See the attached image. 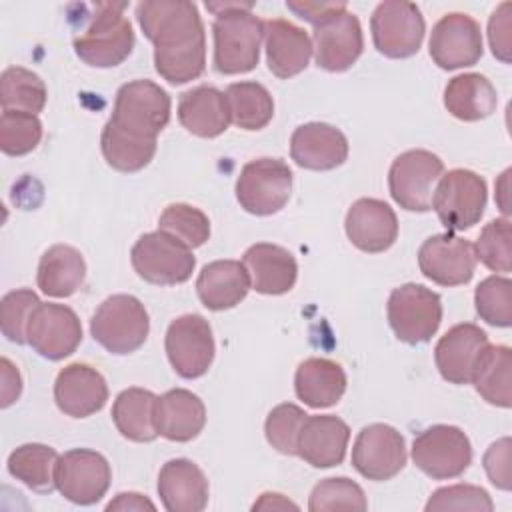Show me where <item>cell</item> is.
I'll return each instance as SVG.
<instances>
[{
    "label": "cell",
    "mask_w": 512,
    "mask_h": 512,
    "mask_svg": "<svg viewBox=\"0 0 512 512\" xmlns=\"http://www.w3.org/2000/svg\"><path fill=\"white\" fill-rule=\"evenodd\" d=\"M230 122L242 130H262L274 116V100L258 82H234L224 92Z\"/></svg>",
    "instance_id": "38"
},
{
    "label": "cell",
    "mask_w": 512,
    "mask_h": 512,
    "mask_svg": "<svg viewBox=\"0 0 512 512\" xmlns=\"http://www.w3.org/2000/svg\"><path fill=\"white\" fill-rule=\"evenodd\" d=\"M286 508L298 510V506L294 502H290L288 498H284L282 494H276V492H264L260 496V500L254 502V506H252V510H286Z\"/></svg>",
    "instance_id": "52"
},
{
    "label": "cell",
    "mask_w": 512,
    "mask_h": 512,
    "mask_svg": "<svg viewBox=\"0 0 512 512\" xmlns=\"http://www.w3.org/2000/svg\"><path fill=\"white\" fill-rule=\"evenodd\" d=\"M130 262L142 280L158 286L186 282L196 266L192 248L162 230L140 236L132 246Z\"/></svg>",
    "instance_id": "7"
},
{
    "label": "cell",
    "mask_w": 512,
    "mask_h": 512,
    "mask_svg": "<svg viewBox=\"0 0 512 512\" xmlns=\"http://www.w3.org/2000/svg\"><path fill=\"white\" fill-rule=\"evenodd\" d=\"M412 460L434 480L456 478L472 462V444L458 426L434 424L414 438Z\"/></svg>",
    "instance_id": "11"
},
{
    "label": "cell",
    "mask_w": 512,
    "mask_h": 512,
    "mask_svg": "<svg viewBox=\"0 0 512 512\" xmlns=\"http://www.w3.org/2000/svg\"><path fill=\"white\" fill-rule=\"evenodd\" d=\"M136 20L154 44V68L170 84H186L206 68V32L196 4L186 0H144Z\"/></svg>",
    "instance_id": "1"
},
{
    "label": "cell",
    "mask_w": 512,
    "mask_h": 512,
    "mask_svg": "<svg viewBox=\"0 0 512 512\" xmlns=\"http://www.w3.org/2000/svg\"><path fill=\"white\" fill-rule=\"evenodd\" d=\"M312 52L320 68L328 72L348 70L364 50L362 26L344 2H332L314 24Z\"/></svg>",
    "instance_id": "5"
},
{
    "label": "cell",
    "mask_w": 512,
    "mask_h": 512,
    "mask_svg": "<svg viewBox=\"0 0 512 512\" xmlns=\"http://www.w3.org/2000/svg\"><path fill=\"white\" fill-rule=\"evenodd\" d=\"M150 318L132 294L108 296L92 314L90 334L110 354H132L148 338Z\"/></svg>",
    "instance_id": "4"
},
{
    "label": "cell",
    "mask_w": 512,
    "mask_h": 512,
    "mask_svg": "<svg viewBox=\"0 0 512 512\" xmlns=\"http://www.w3.org/2000/svg\"><path fill=\"white\" fill-rule=\"evenodd\" d=\"M42 140V122L36 114L22 110H2L0 148L8 156H24Z\"/></svg>",
    "instance_id": "41"
},
{
    "label": "cell",
    "mask_w": 512,
    "mask_h": 512,
    "mask_svg": "<svg viewBox=\"0 0 512 512\" xmlns=\"http://www.w3.org/2000/svg\"><path fill=\"white\" fill-rule=\"evenodd\" d=\"M40 304V298L30 288L8 292L0 302V328L2 334L14 344H26V326Z\"/></svg>",
    "instance_id": "46"
},
{
    "label": "cell",
    "mask_w": 512,
    "mask_h": 512,
    "mask_svg": "<svg viewBox=\"0 0 512 512\" xmlns=\"http://www.w3.org/2000/svg\"><path fill=\"white\" fill-rule=\"evenodd\" d=\"M170 96L152 80H132L118 88L110 120L140 134L156 136L170 122Z\"/></svg>",
    "instance_id": "13"
},
{
    "label": "cell",
    "mask_w": 512,
    "mask_h": 512,
    "mask_svg": "<svg viewBox=\"0 0 512 512\" xmlns=\"http://www.w3.org/2000/svg\"><path fill=\"white\" fill-rule=\"evenodd\" d=\"M86 278V262L74 246L54 244L50 246L38 262L36 284L52 298L72 296Z\"/></svg>",
    "instance_id": "32"
},
{
    "label": "cell",
    "mask_w": 512,
    "mask_h": 512,
    "mask_svg": "<svg viewBox=\"0 0 512 512\" xmlns=\"http://www.w3.org/2000/svg\"><path fill=\"white\" fill-rule=\"evenodd\" d=\"M368 502L360 484L350 478H324L320 480L312 492L308 510L312 512H328V510H366Z\"/></svg>",
    "instance_id": "43"
},
{
    "label": "cell",
    "mask_w": 512,
    "mask_h": 512,
    "mask_svg": "<svg viewBox=\"0 0 512 512\" xmlns=\"http://www.w3.org/2000/svg\"><path fill=\"white\" fill-rule=\"evenodd\" d=\"M44 80L22 66H10L0 76V104L2 110H22L36 114L46 106Z\"/></svg>",
    "instance_id": "39"
},
{
    "label": "cell",
    "mask_w": 512,
    "mask_h": 512,
    "mask_svg": "<svg viewBox=\"0 0 512 512\" xmlns=\"http://www.w3.org/2000/svg\"><path fill=\"white\" fill-rule=\"evenodd\" d=\"M82 342V324L76 312L64 304L40 302L26 326V344L42 358L62 360Z\"/></svg>",
    "instance_id": "17"
},
{
    "label": "cell",
    "mask_w": 512,
    "mask_h": 512,
    "mask_svg": "<svg viewBox=\"0 0 512 512\" xmlns=\"http://www.w3.org/2000/svg\"><path fill=\"white\" fill-rule=\"evenodd\" d=\"M242 264L248 270L252 288L260 294H286L294 288L298 278L296 258L278 244H252L242 256Z\"/></svg>",
    "instance_id": "27"
},
{
    "label": "cell",
    "mask_w": 512,
    "mask_h": 512,
    "mask_svg": "<svg viewBox=\"0 0 512 512\" xmlns=\"http://www.w3.org/2000/svg\"><path fill=\"white\" fill-rule=\"evenodd\" d=\"M252 288L248 270L238 260H214L206 264L196 278L200 302L214 312L234 308Z\"/></svg>",
    "instance_id": "29"
},
{
    "label": "cell",
    "mask_w": 512,
    "mask_h": 512,
    "mask_svg": "<svg viewBox=\"0 0 512 512\" xmlns=\"http://www.w3.org/2000/svg\"><path fill=\"white\" fill-rule=\"evenodd\" d=\"M370 30L380 54L388 58H408L420 50L426 24L414 2L386 0L374 8Z\"/></svg>",
    "instance_id": "12"
},
{
    "label": "cell",
    "mask_w": 512,
    "mask_h": 512,
    "mask_svg": "<svg viewBox=\"0 0 512 512\" xmlns=\"http://www.w3.org/2000/svg\"><path fill=\"white\" fill-rule=\"evenodd\" d=\"M158 230L168 232L194 250L210 238V220L200 208L176 202L162 210L158 218Z\"/></svg>",
    "instance_id": "40"
},
{
    "label": "cell",
    "mask_w": 512,
    "mask_h": 512,
    "mask_svg": "<svg viewBox=\"0 0 512 512\" xmlns=\"http://www.w3.org/2000/svg\"><path fill=\"white\" fill-rule=\"evenodd\" d=\"M350 440L348 424L332 414L308 416L298 436V456L314 468L342 464Z\"/></svg>",
    "instance_id": "26"
},
{
    "label": "cell",
    "mask_w": 512,
    "mask_h": 512,
    "mask_svg": "<svg viewBox=\"0 0 512 512\" xmlns=\"http://www.w3.org/2000/svg\"><path fill=\"white\" fill-rule=\"evenodd\" d=\"M156 430L172 442L194 440L206 424L204 402L186 388H172L156 398Z\"/></svg>",
    "instance_id": "28"
},
{
    "label": "cell",
    "mask_w": 512,
    "mask_h": 512,
    "mask_svg": "<svg viewBox=\"0 0 512 512\" xmlns=\"http://www.w3.org/2000/svg\"><path fill=\"white\" fill-rule=\"evenodd\" d=\"M418 266L434 284H468L476 270L474 246L452 232L434 234L422 242L418 250Z\"/></svg>",
    "instance_id": "19"
},
{
    "label": "cell",
    "mask_w": 512,
    "mask_h": 512,
    "mask_svg": "<svg viewBox=\"0 0 512 512\" xmlns=\"http://www.w3.org/2000/svg\"><path fill=\"white\" fill-rule=\"evenodd\" d=\"M442 510H474V512H492L494 504L490 494L474 484H454L438 488L426 502V512Z\"/></svg>",
    "instance_id": "47"
},
{
    "label": "cell",
    "mask_w": 512,
    "mask_h": 512,
    "mask_svg": "<svg viewBox=\"0 0 512 512\" xmlns=\"http://www.w3.org/2000/svg\"><path fill=\"white\" fill-rule=\"evenodd\" d=\"M292 194V170L280 158H256L242 166L236 180L238 204L254 216L280 212Z\"/></svg>",
    "instance_id": "9"
},
{
    "label": "cell",
    "mask_w": 512,
    "mask_h": 512,
    "mask_svg": "<svg viewBox=\"0 0 512 512\" xmlns=\"http://www.w3.org/2000/svg\"><path fill=\"white\" fill-rule=\"evenodd\" d=\"M0 378H2V386H0V406L8 408L10 404H14L22 392V378L18 368L8 360L2 358L0 360Z\"/></svg>",
    "instance_id": "50"
},
{
    "label": "cell",
    "mask_w": 512,
    "mask_h": 512,
    "mask_svg": "<svg viewBox=\"0 0 512 512\" xmlns=\"http://www.w3.org/2000/svg\"><path fill=\"white\" fill-rule=\"evenodd\" d=\"M510 10L512 4L510 2H502L490 16L488 20V42L492 48V54L502 60L504 64L510 62V52H512V44H510Z\"/></svg>",
    "instance_id": "49"
},
{
    "label": "cell",
    "mask_w": 512,
    "mask_h": 512,
    "mask_svg": "<svg viewBox=\"0 0 512 512\" xmlns=\"http://www.w3.org/2000/svg\"><path fill=\"white\" fill-rule=\"evenodd\" d=\"M488 344V334L480 326L472 322L452 326L434 348L440 376L450 384H470L478 356Z\"/></svg>",
    "instance_id": "22"
},
{
    "label": "cell",
    "mask_w": 512,
    "mask_h": 512,
    "mask_svg": "<svg viewBox=\"0 0 512 512\" xmlns=\"http://www.w3.org/2000/svg\"><path fill=\"white\" fill-rule=\"evenodd\" d=\"M178 120L194 136L216 138L228 130L230 112L224 92L214 86H196L178 100Z\"/></svg>",
    "instance_id": "30"
},
{
    "label": "cell",
    "mask_w": 512,
    "mask_h": 512,
    "mask_svg": "<svg viewBox=\"0 0 512 512\" xmlns=\"http://www.w3.org/2000/svg\"><path fill=\"white\" fill-rule=\"evenodd\" d=\"M488 200L486 182L480 174L454 168L440 176L432 208L448 232H462L480 222Z\"/></svg>",
    "instance_id": "6"
},
{
    "label": "cell",
    "mask_w": 512,
    "mask_h": 512,
    "mask_svg": "<svg viewBox=\"0 0 512 512\" xmlns=\"http://www.w3.org/2000/svg\"><path fill=\"white\" fill-rule=\"evenodd\" d=\"M158 496L168 512H200L208 504V480L196 462L174 458L160 468Z\"/></svg>",
    "instance_id": "25"
},
{
    "label": "cell",
    "mask_w": 512,
    "mask_h": 512,
    "mask_svg": "<svg viewBox=\"0 0 512 512\" xmlns=\"http://www.w3.org/2000/svg\"><path fill=\"white\" fill-rule=\"evenodd\" d=\"M390 328L406 344L428 342L442 322L440 296L422 284H402L388 296L386 306Z\"/></svg>",
    "instance_id": "8"
},
{
    "label": "cell",
    "mask_w": 512,
    "mask_h": 512,
    "mask_svg": "<svg viewBox=\"0 0 512 512\" xmlns=\"http://www.w3.org/2000/svg\"><path fill=\"white\" fill-rule=\"evenodd\" d=\"M166 356L174 372L186 380L200 378L214 360V336L206 318L184 314L170 322L164 340Z\"/></svg>",
    "instance_id": "14"
},
{
    "label": "cell",
    "mask_w": 512,
    "mask_h": 512,
    "mask_svg": "<svg viewBox=\"0 0 512 512\" xmlns=\"http://www.w3.org/2000/svg\"><path fill=\"white\" fill-rule=\"evenodd\" d=\"M156 136L140 134L110 120L102 128L100 148L108 166L118 172H138L150 164L156 154Z\"/></svg>",
    "instance_id": "34"
},
{
    "label": "cell",
    "mask_w": 512,
    "mask_h": 512,
    "mask_svg": "<svg viewBox=\"0 0 512 512\" xmlns=\"http://www.w3.org/2000/svg\"><path fill=\"white\" fill-rule=\"evenodd\" d=\"M430 58L442 70L474 66L482 58L480 24L462 12L444 14L430 34Z\"/></svg>",
    "instance_id": "18"
},
{
    "label": "cell",
    "mask_w": 512,
    "mask_h": 512,
    "mask_svg": "<svg viewBox=\"0 0 512 512\" xmlns=\"http://www.w3.org/2000/svg\"><path fill=\"white\" fill-rule=\"evenodd\" d=\"M106 510L108 512H112V510H122V512L136 510V512H140V510H156V506L138 492H120V494H116L114 500H110L106 504Z\"/></svg>",
    "instance_id": "51"
},
{
    "label": "cell",
    "mask_w": 512,
    "mask_h": 512,
    "mask_svg": "<svg viewBox=\"0 0 512 512\" xmlns=\"http://www.w3.org/2000/svg\"><path fill=\"white\" fill-rule=\"evenodd\" d=\"M308 414L292 404L284 402L270 410L264 422V434L268 444L286 456H298V436Z\"/></svg>",
    "instance_id": "44"
},
{
    "label": "cell",
    "mask_w": 512,
    "mask_h": 512,
    "mask_svg": "<svg viewBox=\"0 0 512 512\" xmlns=\"http://www.w3.org/2000/svg\"><path fill=\"white\" fill-rule=\"evenodd\" d=\"M264 46L268 70L278 78L300 74L312 58L308 32L284 18L264 20Z\"/></svg>",
    "instance_id": "24"
},
{
    "label": "cell",
    "mask_w": 512,
    "mask_h": 512,
    "mask_svg": "<svg viewBox=\"0 0 512 512\" xmlns=\"http://www.w3.org/2000/svg\"><path fill=\"white\" fill-rule=\"evenodd\" d=\"M344 228L348 240L368 254L388 250L398 238V218L394 210L378 198L356 200L346 212Z\"/></svg>",
    "instance_id": "21"
},
{
    "label": "cell",
    "mask_w": 512,
    "mask_h": 512,
    "mask_svg": "<svg viewBox=\"0 0 512 512\" xmlns=\"http://www.w3.org/2000/svg\"><path fill=\"white\" fill-rule=\"evenodd\" d=\"M112 480L108 460L90 448H74L60 456L56 466L58 492L80 506L102 500Z\"/></svg>",
    "instance_id": "16"
},
{
    "label": "cell",
    "mask_w": 512,
    "mask_h": 512,
    "mask_svg": "<svg viewBox=\"0 0 512 512\" xmlns=\"http://www.w3.org/2000/svg\"><path fill=\"white\" fill-rule=\"evenodd\" d=\"M474 304L478 316L498 328L512 324V282L506 276L484 278L474 292Z\"/></svg>",
    "instance_id": "42"
},
{
    "label": "cell",
    "mask_w": 512,
    "mask_h": 512,
    "mask_svg": "<svg viewBox=\"0 0 512 512\" xmlns=\"http://www.w3.org/2000/svg\"><path fill=\"white\" fill-rule=\"evenodd\" d=\"M58 452L46 444H22L8 456V472L34 492H52L56 488Z\"/></svg>",
    "instance_id": "37"
},
{
    "label": "cell",
    "mask_w": 512,
    "mask_h": 512,
    "mask_svg": "<svg viewBox=\"0 0 512 512\" xmlns=\"http://www.w3.org/2000/svg\"><path fill=\"white\" fill-rule=\"evenodd\" d=\"M206 8L216 14L212 24L214 68L226 76L254 70L264 40V22L252 14V4L206 2Z\"/></svg>",
    "instance_id": "2"
},
{
    "label": "cell",
    "mask_w": 512,
    "mask_h": 512,
    "mask_svg": "<svg viewBox=\"0 0 512 512\" xmlns=\"http://www.w3.org/2000/svg\"><path fill=\"white\" fill-rule=\"evenodd\" d=\"M476 392L492 406H512V352L508 346L488 344L472 372L470 380Z\"/></svg>",
    "instance_id": "35"
},
{
    "label": "cell",
    "mask_w": 512,
    "mask_h": 512,
    "mask_svg": "<svg viewBox=\"0 0 512 512\" xmlns=\"http://www.w3.org/2000/svg\"><path fill=\"white\" fill-rule=\"evenodd\" d=\"M108 386L104 376L82 362L64 366L54 382V402L60 412L72 418H88L104 408Z\"/></svg>",
    "instance_id": "20"
},
{
    "label": "cell",
    "mask_w": 512,
    "mask_h": 512,
    "mask_svg": "<svg viewBox=\"0 0 512 512\" xmlns=\"http://www.w3.org/2000/svg\"><path fill=\"white\" fill-rule=\"evenodd\" d=\"M444 172V162L430 150H406L394 158L388 172V188L394 202L410 212L432 208L434 188Z\"/></svg>",
    "instance_id": "10"
},
{
    "label": "cell",
    "mask_w": 512,
    "mask_h": 512,
    "mask_svg": "<svg viewBox=\"0 0 512 512\" xmlns=\"http://www.w3.org/2000/svg\"><path fill=\"white\" fill-rule=\"evenodd\" d=\"M126 4L100 2L82 34L74 36L76 56L94 68H112L122 64L134 48V30L124 16Z\"/></svg>",
    "instance_id": "3"
},
{
    "label": "cell",
    "mask_w": 512,
    "mask_h": 512,
    "mask_svg": "<svg viewBox=\"0 0 512 512\" xmlns=\"http://www.w3.org/2000/svg\"><path fill=\"white\" fill-rule=\"evenodd\" d=\"M296 396L310 408H328L340 402L346 392L342 366L328 358H306L294 374Z\"/></svg>",
    "instance_id": "31"
},
{
    "label": "cell",
    "mask_w": 512,
    "mask_h": 512,
    "mask_svg": "<svg viewBox=\"0 0 512 512\" xmlns=\"http://www.w3.org/2000/svg\"><path fill=\"white\" fill-rule=\"evenodd\" d=\"M156 394L146 388H126L112 404V420L118 432L132 442H152L156 430Z\"/></svg>",
    "instance_id": "36"
},
{
    "label": "cell",
    "mask_w": 512,
    "mask_h": 512,
    "mask_svg": "<svg viewBox=\"0 0 512 512\" xmlns=\"http://www.w3.org/2000/svg\"><path fill=\"white\" fill-rule=\"evenodd\" d=\"M404 436L390 424L364 426L352 446V466L368 480L384 482L394 478L406 466Z\"/></svg>",
    "instance_id": "15"
},
{
    "label": "cell",
    "mask_w": 512,
    "mask_h": 512,
    "mask_svg": "<svg viewBox=\"0 0 512 512\" xmlns=\"http://www.w3.org/2000/svg\"><path fill=\"white\" fill-rule=\"evenodd\" d=\"M498 104L492 82L476 72L454 76L444 88L446 110L462 122H478L488 118Z\"/></svg>",
    "instance_id": "33"
},
{
    "label": "cell",
    "mask_w": 512,
    "mask_h": 512,
    "mask_svg": "<svg viewBox=\"0 0 512 512\" xmlns=\"http://www.w3.org/2000/svg\"><path fill=\"white\" fill-rule=\"evenodd\" d=\"M290 156L306 170H334L348 158V140L332 124L308 122L292 132Z\"/></svg>",
    "instance_id": "23"
},
{
    "label": "cell",
    "mask_w": 512,
    "mask_h": 512,
    "mask_svg": "<svg viewBox=\"0 0 512 512\" xmlns=\"http://www.w3.org/2000/svg\"><path fill=\"white\" fill-rule=\"evenodd\" d=\"M474 256L480 260L486 268L494 272H510L512 268V232H510V220L508 218H496L490 220L476 244H474Z\"/></svg>",
    "instance_id": "45"
},
{
    "label": "cell",
    "mask_w": 512,
    "mask_h": 512,
    "mask_svg": "<svg viewBox=\"0 0 512 512\" xmlns=\"http://www.w3.org/2000/svg\"><path fill=\"white\" fill-rule=\"evenodd\" d=\"M484 470L490 478V482L500 490H510V438L504 436L490 444V448L484 452L482 458Z\"/></svg>",
    "instance_id": "48"
}]
</instances>
